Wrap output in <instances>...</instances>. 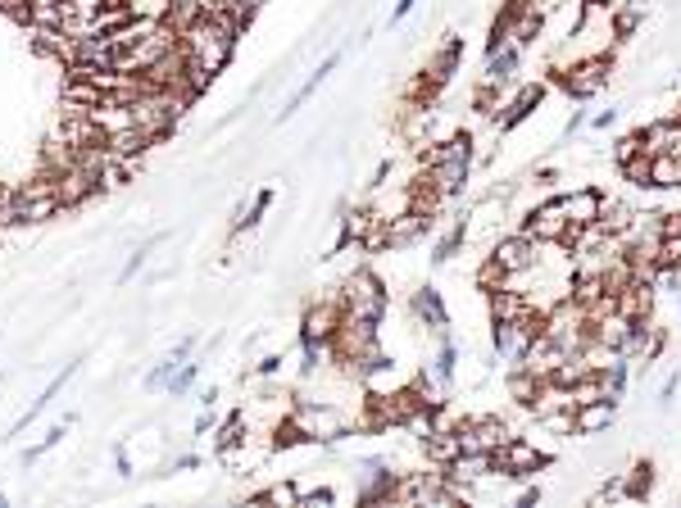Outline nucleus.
Listing matches in <instances>:
<instances>
[{
	"label": "nucleus",
	"instance_id": "f704fd0d",
	"mask_svg": "<svg viewBox=\"0 0 681 508\" xmlns=\"http://www.w3.org/2000/svg\"><path fill=\"white\" fill-rule=\"evenodd\" d=\"M582 127H591V114H586V109H573V114H568V123H563V132H559V141H573Z\"/></svg>",
	"mask_w": 681,
	"mask_h": 508
},
{
	"label": "nucleus",
	"instance_id": "0eeeda50",
	"mask_svg": "<svg viewBox=\"0 0 681 508\" xmlns=\"http://www.w3.org/2000/svg\"><path fill=\"white\" fill-rule=\"evenodd\" d=\"M545 91H550V82H541V78H536V82H523V87H518L514 96H509V100H504V105H500V114L491 118V127H495V132H500V137H509V132H518V127H523L527 118H532L536 109H541Z\"/></svg>",
	"mask_w": 681,
	"mask_h": 508
},
{
	"label": "nucleus",
	"instance_id": "423d86ee",
	"mask_svg": "<svg viewBox=\"0 0 681 508\" xmlns=\"http://www.w3.org/2000/svg\"><path fill=\"white\" fill-rule=\"evenodd\" d=\"M346 323V304L341 295H327V300L309 304L305 318H300V345H332V336Z\"/></svg>",
	"mask_w": 681,
	"mask_h": 508
},
{
	"label": "nucleus",
	"instance_id": "ea45409f",
	"mask_svg": "<svg viewBox=\"0 0 681 508\" xmlns=\"http://www.w3.org/2000/svg\"><path fill=\"white\" fill-rule=\"evenodd\" d=\"M532 182L536 186H554V182H559V164H536L532 168Z\"/></svg>",
	"mask_w": 681,
	"mask_h": 508
},
{
	"label": "nucleus",
	"instance_id": "49530a36",
	"mask_svg": "<svg viewBox=\"0 0 681 508\" xmlns=\"http://www.w3.org/2000/svg\"><path fill=\"white\" fill-rule=\"evenodd\" d=\"M0 381H5V377H0Z\"/></svg>",
	"mask_w": 681,
	"mask_h": 508
},
{
	"label": "nucleus",
	"instance_id": "f8f14e48",
	"mask_svg": "<svg viewBox=\"0 0 681 508\" xmlns=\"http://www.w3.org/2000/svg\"><path fill=\"white\" fill-rule=\"evenodd\" d=\"M464 55H468V41L459 37V32H445V41L432 50V55H427V73H432L436 82H445V87H450V78L459 73V64H464Z\"/></svg>",
	"mask_w": 681,
	"mask_h": 508
},
{
	"label": "nucleus",
	"instance_id": "a19ab883",
	"mask_svg": "<svg viewBox=\"0 0 681 508\" xmlns=\"http://www.w3.org/2000/svg\"><path fill=\"white\" fill-rule=\"evenodd\" d=\"M414 5H418V0H395V10H391V19H386V23H391V28H400V23L414 14Z\"/></svg>",
	"mask_w": 681,
	"mask_h": 508
},
{
	"label": "nucleus",
	"instance_id": "dca6fc26",
	"mask_svg": "<svg viewBox=\"0 0 681 508\" xmlns=\"http://www.w3.org/2000/svg\"><path fill=\"white\" fill-rule=\"evenodd\" d=\"M436 354H432V363H427V372H432V381L441 386V391H450L454 386V377H459V341H454L450 332L445 336H436Z\"/></svg>",
	"mask_w": 681,
	"mask_h": 508
},
{
	"label": "nucleus",
	"instance_id": "58836bf2",
	"mask_svg": "<svg viewBox=\"0 0 681 508\" xmlns=\"http://www.w3.org/2000/svg\"><path fill=\"white\" fill-rule=\"evenodd\" d=\"M663 241L681 245V209H668V214H663Z\"/></svg>",
	"mask_w": 681,
	"mask_h": 508
},
{
	"label": "nucleus",
	"instance_id": "c756f323",
	"mask_svg": "<svg viewBox=\"0 0 681 508\" xmlns=\"http://www.w3.org/2000/svg\"><path fill=\"white\" fill-rule=\"evenodd\" d=\"M618 177L627 186H636V191H650V155H636V159H627V164H618Z\"/></svg>",
	"mask_w": 681,
	"mask_h": 508
},
{
	"label": "nucleus",
	"instance_id": "9b49d317",
	"mask_svg": "<svg viewBox=\"0 0 681 508\" xmlns=\"http://www.w3.org/2000/svg\"><path fill=\"white\" fill-rule=\"evenodd\" d=\"M100 191V177L96 173H87V168H64L60 177H55V196H60V205L64 209H78V205H87L91 196Z\"/></svg>",
	"mask_w": 681,
	"mask_h": 508
},
{
	"label": "nucleus",
	"instance_id": "39448f33",
	"mask_svg": "<svg viewBox=\"0 0 681 508\" xmlns=\"http://www.w3.org/2000/svg\"><path fill=\"white\" fill-rule=\"evenodd\" d=\"M486 254H491L495 264H500L504 273H509V282L541 268V245H536L532 236H523V232H504V236H495V241L486 245Z\"/></svg>",
	"mask_w": 681,
	"mask_h": 508
},
{
	"label": "nucleus",
	"instance_id": "9d476101",
	"mask_svg": "<svg viewBox=\"0 0 681 508\" xmlns=\"http://www.w3.org/2000/svg\"><path fill=\"white\" fill-rule=\"evenodd\" d=\"M532 309H541V304H536L527 291H518V286H500V291L486 295V313H491V323H518V318H527Z\"/></svg>",
	"mask_w": 681,
	"mask_h": 508
},
{
	"label": "nucleus",
	"instance_id": "20e7f679",
	"mask_svg": "<svg viewBox=\"0 0 681 508\" xmlns=\"http://www.w3.org/2000/svg\"><path fill=\"white\" fill-rule=\"evenodd\" d=\"M518 232L532 236L536 245H568V232H573V223H568V214H563L559 196H545L541 205H532V209L523 214Z\"/></svg>",
	"mask_w": 681,
	"mask_h": 508
},
{
	"label": "nucleus",
	"instance_id": "e433bc0d",
	"mask_svg": "<svg viewBox=\"0 0 681 508\" xmlns=\"http://www.w3.org/2000/svg\"><path fill=\"white\" fill-rule=\"evenodd\" d=\"M282 354H264V359L255 363V368H250V377H277V372H282Z\"/></svg>",
	"mask_w": 681,
	"mask_h": 508
},
{
	"label": "nucleus",
	"instance_id": "ddd939ff",
	"mask_svg": "<svg viewBox=\"0 0 681 508\" xmlns=\"http://www.w3.org/2000/svg\"><path fill=\"white\" fill-rule=\"evenodd\" d=\"M464 245H468V209H459V214H454V223L436 236L432 254H427V268H432V273H436V268H445L454 254L464 250Z\"/></svg>",
	"mask_w": 681,
	"mask_h": 508
},
{
	"label": "nucleus",
	"instance_id": "b1692460",
	"mask_svg": "<svg viewBox=\"0 0 681 508\" xmlns=\"http://www.w3.org/2000/svg\"><path fill=\"white\" fill-rule=\"evenodd\" d=\"M600 377H604V400L622 404L627 400V386H632V359H627V354H613V363Z\"/></svg>",
	"mask_w": 681,
	"mask_h": 508
},
{
	"label": "nucleus",
	"instance_id": "aec40b11",
	"mask_svg": "<svg viewBox=\"0 0 681 508\" xmlns=\"http://www.w3.org/2000/svg\"><path fill=\"white\" fill-rule=\"evenodd\" d=\"M622 481H627V504H641V499L654 495V481H659V468H654V459L645 454V459H636L632 468L622 472Z\"/></svg>",
	"mask_w": 681,
	"mask_h": 508
},
{
	"label": "nucleus",
	"instance_id": "c03bdc74",
	"mask_svg": "<svg viewBox=\"0 0 681 508\" xmlns=\"http://www.w3.org/2000/svg\"><path fill=\"white\" fill-rule=\"evenodd\" d=\"M191 350H196V336H182V341L173 345V350H168V354H173V359H178V363H187V359H191Z\"/></svg>",
	"mask_w": 681,
	"mask_h": 508
},
{
	"label": "nucleus",
	"instance_id": "1a4fd4ad",
	"mask_svg": "<svg viewBox=\"0 0 681 508\" xmlns=\"http://www.w3.org/2000/svg\"><path fill=\"white\" fill-rule=\"evenodd\" d=\"M604 186H577V191H559V205L568 214L573 227H591L600 223V209H604Z\"/></svg>",
	"mask_w": 681,
	"mask_h": 508
},
{
	"label": "nucleus",
	"instance_id": "37998d69",
	"mask_svg": "<svg viewBox=\"0 0 681 508\" xmlns=\"http://www.w3.org/2000/svg\"><path fill=\"white\" fill-rule=\"evenodd\" d=\"M32 10V0H0V14H10V19H23Z\"/></svg>",
	"mask_w": 681,
	"mask_h": 508
},
{
	"label": "nucleus",
	"instance_id": "4c0bfd02",
	"mask_svg": "<svg viewBox=\"0 0 681 508\" xmlns=\"http://www.w3.org/2000/svg\"><path fill=\"white\" fill-rule=\"evenodd\" d=\"M681 391V372H668V381L659 386V409H672V400H677Z\"/></svg>",
	"mask_w": 681,
	"mask_h": 508
},
{
	"label": "nucleus",
	"instance_id": "4be33fe9",
	"mask_svg": "<svg viewBox=\"0 0 681 508\" xmlns=\"http://www.w3.org/2000/svg\"><path fill=\"white\" fill-rule=\"evenodd\" d=\"M541 32H545V10L541 5H523V10L514 14V46L532 50L536 41H541Z\"/></svg>",
	"mask_w": 681,
	"mask_h": 508
},
{
	"label": "nucleus",
	"instance_id": "4468645a",
	"mask_svg": "<svg viewBox=\"0 0 681 508\" xmlns=\"http://www.w3.org/2000/svg\"><path fill=\"white\" fill-rule=\"evenodd\" d=\"M618 409L613 400H595V404H577V436H609L618 427Z\"/></svg>",
	"mask_w": 681,
	"mask_h": 508
},
{
	"label": "nucleus",
	"instance_id": "bb28decb",
	"mask_svg": "<svg viewBox=\"0 0 681 508\" xmlns=\"http://www.w3.org/2000/svg\"><path fill=\"white\" fill-rule=\"evenodd\" d=\"M296 499H300V486H296V481H277V486L255 490V495H246V504H277V508H296Z\"/></svg>",
	"mask_w": 681,
	"mask_h": 508
},
{
	"label": "nucleus",
	"instance_id": "5701e85b",
	"mask_svg": "<svg viewBox=\"0 0 681 508\" xmlns=\"http://www.w3.org/2000/svg\"><path fill=\"white\" fill-rule=\"evenodd\" d=\"M641 23H645V0H627L622 10H613L609 14V32H613V41H632L636 32H641Z\"/></svg>",
	"mask_w": 681,
	"mask_h": 508
},
{
	"label": "nucleus",
	"instance_id": "f3484780",
	"mask_svg": "<svg viewBox=\"0 0 681 508\" xmlns=\"http://www.w3.org/2000/svg\"><path fill=\"white\" fill-rule=\"evenodd\" d=\"M105 146H109V155L114 159H132V164H141V155L155 146V137H150L146 127H123V132H109Z\"/></svg>",
	"mask_w": 681,
	"mask_h": 508
},
{
	"label": "nucleus",
	"instance_id": "f03ea898",
	"mask_svg": "<svg viewBox=\"0 0 681 508\" xmlns=\"http://www.w3.org/2000/svg\"><path fill=\"white\" fill-rule=\"evenodd\" d=\"M341 304H346V318H364V323H386V313H391V291H386V282L377 277V268L368 264H355L346 273V282H341Z\"/></svg>",
	"mask_w": 681,
	"mask_h": 508
},
{
	"label": "nucleus",
	"instance_id": "cd10ccee",
	"mask_svg": "<svg viewBox=\"0 0 681 508\" xmlns=\"http://www.w3.org/2000/svg\"><path fill=\"white\" fill-rule=\"evenodd\" d=\"M473 286L482 295H491V291H500V286H509V273L495 264L491 254H482V264H477V273H473Z\"/></svg>",
	"mask_w": 681,
	"mask_h": 508
},
{
	"label": "nucleus",
	"instance_id": "6ab92c4d",
	"mask_svg": "<svg viewBox=\"0 0 681 508\" xmlns=\"http://www.w3.org/2000/svg\"><path fill=\"white\" fill-rule=\"evenodd\" d=\"M681 137V118H654V123L641 127V141H645V155H672V146H677Z\"/></svg>",
	"mask_w": 681,
	"mask_h": 508
},
{
	"label": "nucleus",
	"instance_id": "7c9ffc66",
	"mask_svg": "<svg viewBox=\"0 0 681 508\" xmlns=\"http://www.w3.org/2000/svg\"><path fill=\"white\" fill-rule=\"evenodd\" d=\"M568 395H573V404H595V400H604V377H600V372H586L582 381H573V386H568Z\"/></svg>",
	"mask_w": 681,
	"mask_h": 508
},
{
	"label": "nucleus",
	"instance_id": "a878e982",
	"mask_svg": "<svg viewBox=\"0 0 681 508\" xmlns=\"http://www.w3.org/2000/svg\"><path fill=\"white\" fill-rule=\"evenodd\" d=\"M650 191H681V159L650 155Z\"/></svg>",
	"mask_w": 681,
	"mask_h": 508
},
{
	"label": "nucleus",
	"instance_id": "7ed1b4c3",
	"mask_svg": "<svg viewBox=\"0 0 681 508\" xmlns=\"http://www.w3.org/2000/svg\"><path fill=\"white\" fill-rule=\"evenodd\" d=\"M545 468H554V454L541 450V445L527 440V436H509L500 450L491 454V472L495 477H504V481H514V486L532 481L536 472H545Z\"/></svg>",
	"mask_w": 681,
	"mask_h": 508
},
{
	"label": "nucleus",
	"instance_id": "2f4dec72",
	"mask_svg": "<svg viewBox=\"0 0 681 508\" xmlns=\"http://www.w3.org/2000/svg\"><path fill=\"white\" fill-rule=\"evenodd\" d=\"M196 377H200V363H191V359H187L178 372H173V377H168L164 395H168V400H182V395H187L191 386H196Z\"/></svg>",
	"mask_w": 681,
	"mask_h": 508
},
{
	"label": "nucleus",
	"instance_id": "473e14b6",
	"mask_svg": "<svg viewBox=\"0 0 681 508\" xmlns=\"http://www.w3.org/2000/svg\"><path fill=\"white\" fill-rule=\"evenodd\" d=\"M641 150H645V141H641V127H636V132H622V137L613 141V150H609V155H613V168H618V164H627V159H636V155H641Z\"/></svg>",
	"mask_w": 681,
	"mask_h": 508
},
{
	"label": "nucleus",
	"instance_id": "412c9836",
	"mask_svg": "<svg viewBox=\"0 0 681 508\" xmlns=\"http://www.w3.org/2000/svg\"><path fill=\"white\" fill-rule=\"evenodd\" d=\"M636 218H641V209H636L632 200H618V196H609L604 200V209H600V227L609 236H627Z\"/></svg>",
	"mask_w": 681,
	"mask_h": 508
},
{
	"label": "nucleus",
	"instance_id": "6e6552de",
	"mask_svg": "<svg viewBox=\"0 0 681 508\" xmlns=\"http://www.w3.org/2000/svg\"><path fill=\"white\" fill-rule=\"evenodd\" d=\"M409 313H414V323L427 327L432 336L450 332V309H445L441 291H436L432 282H423V286H414V291H409Z\"/></svg>",
	"mask_w": 681,
	"mask_h": 508
},
{
	"label": "nucleus",
	"instance_id": "f257e3e1",
	"mask_svg": "<svg viewBox=\"0 0 681 508\" xmlns=\"http://www.w3.org/2000/svg\"><path fill=\"white\" fill-rule=\"evenodd\" d=\"M545 82H550V87H559L563 96L573 100V105H591V100H600L604 91H609V82H613V50H600V55L577 59L573 69H559V64H554Z\"/></svg>",
	"mask_w": 681,
	"mask_h": 508
},
{
	"label": "nucleus",
	"instance_id": "79ce46f5",
	"mask_svg": "<svg viewBox=\"0 0 681 508\" xmlns=\"http://www.w3.org/2000/svg\"><path fill=\"white\" fill-rule=\"evenodd\" d=\"M613 123H618V109H613V105L600 109V114H591V127H595V132H609Z\"/></svg>",
	"mask_w": 681,
	"mask_h": 508
},
{
	"label": "nucleus",
	"instance_id": "c9c22d12",
	"mask_svg": "<svg viewBox=\"0 0 681 508\" xmlns=\"http://www.w3.org/2000/svg\"><path fill=\"white\" fill-rule=\"evenodd\" d=\"M541 499H545V490L536 486V477H532V481H523V490L514 495V504H518V508H536Z\"/></svg>",
	"mask_w": 681,
	"mask_h": 508
},
{
	"label": "nucleus",
	"instance_id": "393cba45",
	"mask_svg": "<svg viewBox=\"0 0 681 508\" xmlns=\"http://www.w3.org/2000/svg\"><path fill=\"white\" fill-rule=\"evenodd\" d=\"M336 64H341V50H332V55H327V59H323V64H318V69H314V73H309V78H305V87H300V91H296V96H291V100H287V109H282V114H277V118H291V114H296V109H300V105H305V100H309V96H314V91H318V87H323V82H327V73H332V69H336Z\"/></svg>",
	"mask_w": 681,
	"mask_h": 508
},
{
	"label": "nucleus",
	"instance_id": "72a5a7b5",
	"mask_svg": "<svg viewBox=\"0 0 681 508\" xmlns=\"http://www.w3.org/2000/svg\"><path fill=\"white\" fill-rule=\"evenodd\" d=\"M332 504H336V490H332V486H314V490L300 486L296 508H332Z\"/></svg>",
	"mask_w": 681,
	"mask_h": 508
},
{
	"label": "nucleus",
	"instance_id": "c85d7f7f",
	"mask_svg": "<svg viewBox=\"0 0 681 508\" xmlns=\"http://www.w3.org/2000/svg\"><path fill=\"white\" fill-rule=\"evenodd\" d=\"M73 422H78V418H73V413H69V418H64V422H55V427H50L46 436H41V440H37V445H32L28 454H23V468H28V463H37V459H46V454H50V450H55V445H60V440H64V431H69Z\"/></svg>",
	"mask_w": 681,
	"mask_h": 508
},
{
	"label": "nucleus",
	"instance_id": "2eb2a0df",
	"mask_svg": "<svg viewBox=\"0 0 681 508\" xmlns=\"http://www.w3.org/2000/svg\"><path fill=\"white\" fill-rule=\"evenodd\" d=\"M504 391H509V400H514L518 409L532 413L545 391V377H536L532 368H504Z\"/></svg>",
	"mask_w": 681,
	"mask_h": 508
},
{
	"label": "nucleus",
	"instance_id": "a211bd4d",
	"mask_svg": "<svg viewBox=\"0 0 681 508\" xmlns=\"http://www.w3.org/2000/svg\"><path fill=\"white\" fill-rule=\"evenodd\" d=\"M523 55L527 50H518V46H504V50H495V55H486L482 78L495 82V87H509V82L523 73Z\"/></svg>",
	"mask_w": 681,
	"mask_h": 508
},
{
	"label": "nucleus",
	"instance_id": "a18cd8bd",
	"mask_svg": "<svg viewBox=\"0 0 681 508\" xmlns=\"http://www.w3.org/2000/svg\"><path fill=\"white\" fill-rule=\"evenodd\" d=\"M200 468V454H182V459H173V472H196Z\"/></svg>",
	"mask_w": 681,
	"mask_h": 508
}]
</instances>
